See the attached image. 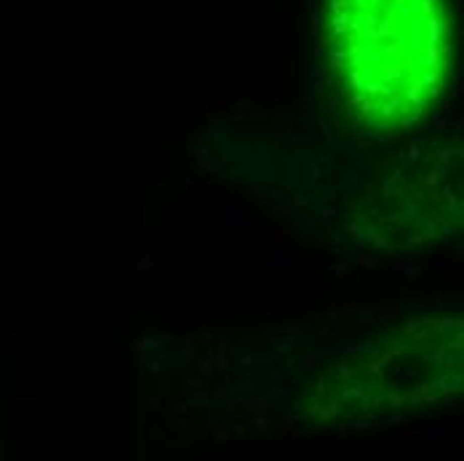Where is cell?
Masks as SVG:
<instances>
[{
  "label": "cell",
  "instance_id": "1",
  "mask_svg": "<svg viewBox=\"0 0 464 461\" xmlns=\"http://www.w3.org/2000/svg\"><path fill=\"white\" fill-rule=\"evenodd\" d=\"M323 45L349 112L371 131H403L448 78L443 0H323Z\"/></svg>",
  "mask_w": 464,
  "mask_h": 461
}]
</instances>
